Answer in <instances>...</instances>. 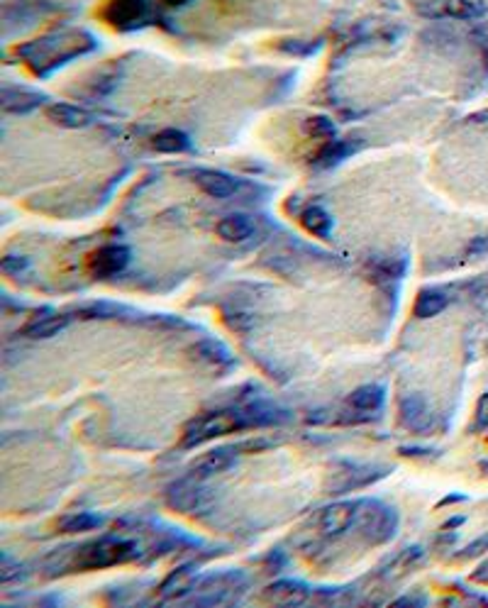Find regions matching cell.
Masks as SVG:
<instances>
[{
    "label": "cell",
    "mask_w": 488,
    "mask_h": 608,
    "mask_svg": "<svg viewBox=\"0 0 488 608\" xmlns=\"http://www.w3.org/2000/svg\"><path fill=\"white\" fill-rule=\"evenodd\" d=\"M249 428V418L244 408H232V411H213L195 418L184 430V448H198L208 440L232 432V430Z\"/></svg>",
    "instance_id": "6da1fadb"
},
{
    "label": "cell",
    "mask_w": 488,
    "mask_h": 608,
    "mask_svg": "<svg viewBox=\"0 0 488 608\" xmlns=\"http://www.w3.org/2000/svg\"><path fill=\"white\" fill-rule=\"evenodd\" d=\"M137 555V545L130 540H116V537H103L98 543L81 547L79 567L86 569H100V567H110V564H120L133 560Z\"/></svg>",
    "instance_id": "7a4b0ae2"
},
{
    "label": "cell",
    "mask_w": 488,
    "mask_h": 608,
    "mask_svg": "<svg viewBox=\"0 0 488 608\" xmlns=\"http://www.w3.org/2000/svg\"><path fill=\"white\" fill-rule=\"evenodd\" d=\"M147 15H150V8L144 0H110L103 10L107 25L123 30V32L142 25Z\"/></svg>",
    "instance_id": "3957f363"
},
{
    "label": "cell",
    "mask_w": 488,
    "mask_h": 608,
    "mask_svg": "<svg viewBox=\"0 0 488 608\" xmlns=\"http://www.w3.org/2000/svg\"><path fill=\"white\" fill-rule=\"evenodd\" d=\"M359 526L364 528L366 540L379 545L386 543L396 535V526H398V516L393 513V509H383L379 503H373V510H366L359 518Z\"/></svg>",
    "instance_id": "277c9868"
},
{
    "label": "cell",
    "mask_w": 488,
    "mask_h": 608,
    "mask_svg": "<svg viewBox=\"0 0 488 608\" xmlns=\"http://www.w3.org/2000/svg\"><path fill=\"white\" fill-rule=\"evenodd\" d=\"M362 501L359 503H338L332 509L322 510L320 516V530L322 535L328 537H338L342 535L345 530H349L355 526L356 520L362 518Z\"/></svg>",
    "instance_id": "5b68a950"
},
{
    "label": "cell",
    "mask_w": 488,
    "mask_h": 608,
    "mask_svg": "<svg viewBox=\"0 0 488 608\" xmlns=\"http://www.w3.org/2000/svg\"><path fill=\"white\" fill-rule=\"evenodd\" d=\"M167 501L171 509L181 510V513H193L195 509H201L205 503V492L198 486V476L174 484L167 493Z\"/></svg>",
    "instance_id": "8992f818"
},
{
    "label": "cell",
    "mask_w": 488,
    "mask_h": 608,
    "mask_svg": "<svg viewBox=\"0 0 488 608\" xmlns=\"http://www.w3.org/2000/svg\"><path fill=\"white\" fill-rule=\"evenodd\" d=\"M130 261V250L123 244H106L90 257V271L96 277H113L120 274Z\"/></svg>",
    "instance_id": "52a82bcc"
},
{
    "label": "cell",
    "mask_w": 488,
    "mask_h": 608,
    "mask_svg": "<svg viewBox=\"0 0 488 608\" xmlns=\"http://www.w3.org/2000/svg\"><path fill=\"white\" fill-rule=\"evenodd\" d=\"M193 181L203 188L210 198H230L240 191V181L232 179L230 174L215 169H195Z\"/></svg>",
    "instance_id": "ba28073f"
},
{
    "label": "cell",
    "mask_w": 488,
    "mask_h": 608,
    "mask_svg": "<svg viewBox=\"0 0 488 608\" xmlns=\"http://www.w3.org/2000/svg\"><path fill=\"white\" fill-rule=\"evenodd\" d=\"M386 476V469H373V467H359V465H347V472H339L335 476V482L330 484V493H345L366 484H373L376 479Z\"/></svg>",
    "instance_id": "9c48e42d"
},
{
    "label": "cell",
    "mask_w": 488,
    "mask_h": 608,
    "mask_svg": "<svg viewBox=\"0 0 488 608\" xmlns=\"http://www.w3.org/2000/svg\"><path fill=\"white\" fill-rule=\"evenodd\" d=\"M400 421L406 423V428L425 435L427 430L432 428V413L420 396H408L400 401Z\"/></svg>",
    "instance_id": "30bf717a"
},
{
    "label": "cell",
    "mask_w": 488,
    "mask_h": 608,
    "mask_svg": "<svg viewBox=\"0 0 488 608\" xmlns=\"http://www.w3.org/2000/svg\"><path fill=\"white\" fill-rule=\"evenodd\" d=\"M66 325H69V315L54 313V311H42V313H37L35 318L22 328V335L35 338V340H45V338H52L56 332H62Z\"/></svg>",
    "instance_id": "8fae6325"
},
{
    "label": "cell",
    "mask_w": 488,
    "mask_h": 608,
    "mask_svg": "<svg viewBox=\"0 0 488 608\" xmlns=\"http://www.w3.org/2000/svg\"><path fill=\"white\" fill-rule=\"evenodd\" d=\"M47 117L56 123V125L69 127V130H79V127H86L93 123V116L89 110H83L79 106H69V103H54V106L47 107Z\"/></svg>",
    "instance_id": "7c38bea8"
},
{
    "label": "cell",
    "mask_w": 488,
    "mask_h": 608,
    "mask_svg": "<svg viewBox=\"0 0 488 608\" xmlns=\"http://www.w3.org/2000/svg\"><path fill=\"white\" fill-rule=\"evenodd\" d=\"M237 450H240V448H237ZM237 450L222 448V450H215V452H210V455H205L203 459L198 462V467L193 469V472H195L193 476L203 479V476L218 475V472H225V469H230V467L235 465Z\"/></svg>",
    "instance_id": "4fadbf2b"
},
{
    "label": "cell",
    "mask_w": 488,
    "mask_h": 608,
    "mask_svg": "<svg viewBox=\"0 0 488 608\" xmlns=\"http://www.w3.org/2000/svg\"><path fill=\"white\" fill-rule=\"evenodd\" d=\"M215 230L225 242H244L254 235V223L249 220L247 215H227L225 220L218 223Z\"/></svg>",
    "instance_id": "5bb4252c"
},
{
    "label": "cell",
    "mask_w": 488,
    "mask_h": 608,
    "mask_svg": "<svg viewBox=\"0 0 488 608\" xmlns=\"http://www.w3.org/2000/svg\"><path fill=\"white\" fill-rule=\"evenodd\" d=\"M42 100H45V96H39V93H32V90H25V89H5L3 90V110H8V113H30V110H35L37 106H42Z\"/></svg>",
    "instance_id": "9a60e30c"
},
{
    "label": "cell",
    "mask_w": 488,
    "mask_h": 608,
    "mask_svg": "<svg viewBox=\"0 0 488 608\" xmlns=\"http://www.w3.org/2000/svg\"><path fill=\"white\" fill-rule=\"evenodd\" d=\"M440 15L454 20H479L486 15V0H442Z\"/></svg>",
    "instance_id": "2e32d148"
},
{
    "label": "cell",
    "mask_w": 488,
    "mask_h": 608,
    "mask_svg": "<svg viewBox=\"0 0 488 608\" xmlns=\"http://www.w3.org/2000/svg\"><path fill=\"white\" fill-rule=\"evenodd\" d=\"M193 349L198 352V357L203 359V362H208V364H213V367H218V369L232 367V364H235L232 352L225 347L220 340H203V342H198Z\"/></svg>",
    "instance_id": "e0dca14e"
},
{
    "label": "cell",
    "mask_w": 488,
    "mask_h": 608,
    "mask_svg": "<svg viewBox=\"0 0 488 608\" xmlns=\"http://www.w3.org/2000/svg\"><path fill=\"white\" fill-rule=\"evenodd\" d=\"M383 398H386L383 386L366 384L359 386L355 394L349 396V403H352V408H356V411H379L383 406Z\"/></svg>",
    "instance_id": "ac0fdd59"
},
{
    "label": "cell",
    "mask_w": 488,
    "mask_h": 608,
    "mask_svg": "<svg viewBox=\"0 0 488 608\" xmlns=\"http://www.w3.org/2000/svg\"><path fill=\"white\" fill-rule=\"evenodd\" d=\"M301 223L308 233L318 235L322 240H328L330 233H332V218L328 215V210H322L320 206L305 208L301 215Z\"/></svg>",
    "instance_id": "d6986e66"
},
{
    "label": "cell",
    "mask_w": 488,
    "mask_h": 608,
    "mask_svg": "<svg viewBox=\"0 0 488 608\" xmlns=\"http://www.w3.org/2000/svg\"><path fill=\"white\" fill-rule=\"evenodd\" d=\"M449 304V295H444L442 291L437 288H430V291H420L415 301V315L417 318H432V315L442 313L444 308Z\"/></svg>",
    "instance_id": "ffe728a7"
},
{
    "label": "cell",
    "mask_w": 488,
    "mask_h": 608,
    "mask_svg": "<svg viewBox=\"0 0 488 608\" xmlns=\"http://www.w3.org/2000/svg\"><path fill=\"white\" fill-rule=\"evenodd\" d=\"M154 150L164 154H178L191 150V140H188L186 133L181 130H161L157 137H154Z\"/></svg>",
    "instance_id": "44dd1931"
},
{
    "label": "cell",
    "mask_w": 488,
    "mask_h": 608,
    "mask_svg": "<svg viewBox=\"0 0 488 608\" xmlns=\"http://www.w3.org/2000/svg\"><path fill=\"white\" fill-rule=\"evenodd\" d=\"M349 152H355V147L349 142H345V140H330V142L320 150L318 157H315V164L322 167V169H328V167H335V164H339L342 159H347Z\"/></svg>",
    "instance_id": "7402d4cb"
},
{
    "label": "cell",
    "mask_w": 488,
    "mask_h": 608,
    "mask_svg": "<svg viewBox=\"0 0 488 608\" xmlns=\"http://www.w3.org/2000/svg\"><path fill=\"white\" fill-rule=\"evenodd\" d=\"M308 596V589L298 582H278L269 587V599L278 601V604H301Z\"/></svg>",
    "instance_id": "603a6c76"
},
{
    "label": "cell",
    "mask_w": 488,
    "mask_h": 608,
    "mask_svg": "<svg viewBox=\"0 0 488 608\" xmlns=\"http://www.w3.org/2000/svg\"><path fill=\"white\" fill-rule=\"evenodd\" d=\"M103 526V518L96 513H72L59 523L64 533H86V530H96Z\"/></svg>",
    "instance_id": "cb8c5ba5"
},
{
    "label": "cell",
    "mask_w": 488,
    "mask_h": 608,
    "mask_svg": "<svg viewBox=\"0 0 488 608\" xmlns=\"http://www.w3.org/2000/svg\"><path fill=\"white\" fill-rule=\"evenodd\" d=\"M305 130H308L312 137H335V133H338L335 123H332V120H330V117H325V116L308 117V123H305Z\"/></svg>",
    "instance_id": "d4e9b609"
},
{
    "label": "cell",
    "mask_w": 488,
    "mask_h": 608,
    "mask_svg": "<svg viewBox=\"0 0 488 608\" xmlns=\"http://www.w3.org/2000/svg\"><path fill=\"white\" fill-rule=\"evenodd\" d=\"M467 252H469V254H474V257L488 254V235H479V237H474V240L469 242Z\"/></svg>",
    "instance_id": "484cf974"
},
{
    "label": "cell",
    "mask_w": 488,
    "mask_h": 608,
    "mask_svg": "<svg viewBox=\"0 0 488 608\" xmlns=\"http://www.w3.org/2000/svg\"><path fill=\"white\" fill-rule=\"evenodd\" d=\"M484 550H488V535H484V537H481V540H476V543H471V545L467 547V550H464V552L459 557H462V560H469V557L481 555Z\"/></svg>",
    "instance_id": "4316f807"
},
{
    "label": "cell",
    "mask_w": 488,
    "mask_h": 608,
    "mask_svg": "<svg viewBox=\"0 0 488 608\" xmlns=\"http://www.w3.org/2000/svg\"><path fill=\"white\" fill-rule=\"evenodd\" d=\"M25 267H27L25 257H22V260H20V257H5V260H3V269H5L8 274H20Z\"/></svg>",
    "instance_id": "83f0119b"
},
{
    "label": "cell",
    "mask_w": 488,
    "mask_h": 608,
    "mask_svg": "<svg viewBox=\"0 0 488 608\" xmlns=\"http://www.w3.org/2000/svg\"><path fill=\"white\" fill-rule=\"evenodd\" d=\"M476 425L488 428V394L481 396L479 406H476Z\"/></svg>",
    "instance_id": "f1b7e54d"
},
{
    "label": "cell",
    "mask_w": 488,
    "mask_h": 608,
    "mask_svg": "<svg viewBox=\"0 0 488 608\" xmlns=\"http://www.w3.org/2000/svg\"><path fill=\"white\" fill-rule=\"evenodd\" d=\"M474 579H476V582H488V562L481 564L479 572H474Z\"/></svg>",
    "instance_id": "f546056e"
},
{
    "label": "cell",
    "mask_w": 488,
    "mask_h": 608,
    "mask_svg": "<svg viewBox=\"0 0 488 608\" xmlns=\"http://www.w3.org/2000/svg\"><path fill=\"white\" fill-rule=\"evenodd\" d=\"M164 5H169V8H178V5H186L188 0H161Z\"/></svg>",
    "instance_id": "4dcf8cb0"
}]
</instances>
